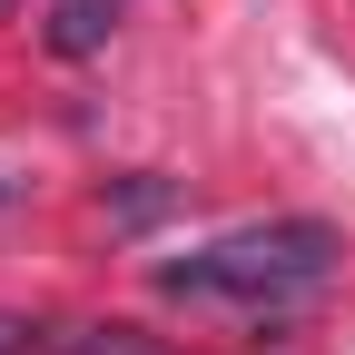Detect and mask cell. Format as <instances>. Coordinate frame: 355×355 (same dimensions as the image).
<instances>
[{
	"mask_svg": "<svg viewBox=\"0 0 355 355\" xmlns=\"http://www.w3.org/2000/svg\"><path fill=\"white\" fill-rule=\"evenodd\" d=\"M0 355H30V316H0Z\"/></svg>",
	"mask_w": 355,
	"mask_h": 355,
	"instance_id": "4",
	"label": "cell"
},
{
	"mask_svg": "<svg viewBox=\"0 0 355 355\" xmlns=\"http://www.w3.org/2000/svg\"><path fill=\"white\" fill-rule=\"evenodd\" d=\"M109 20H119V0H60V10H50V50L89 60V50L109 40Z\"/></svg>",
	"mask_w": 355,
	"mask_h": 355,
	"instance_id": "2",
	"label": "cell"
},
{
	"mask_svg": "<svg viewBox=\"0 0 355 355\" xmlns=\"http://www.w3.org/2000/svg\"><path fill=\"white\" fill-rule=\"evenodd\" d=\"M336 257H345V237L326 217H266V227H237V237H217L198 257H168L158 296H178V306H217V296L227 306H286L306 286H326Z\"/></svg>",
	"mask_w": 355,
	"mask_h": 355,
	"instance_id": "1",
	"label": "cell"
},
{
	"mask_svg": "<svg viewBox=\"0 0 355 355\" xmlns=\"http://www.w3.org/2000/svg\"><path fill=\"white\" fill-rule=\"evenodd\" d=\"M99 207H109V227H148V217L178 207V188H168V178H139V188H109Z\"/></svg>",
	"mask_w": 355,
	"mask_h": 355,
	"instance_id": "3",
	"label": "cell"
}]
</instances>
